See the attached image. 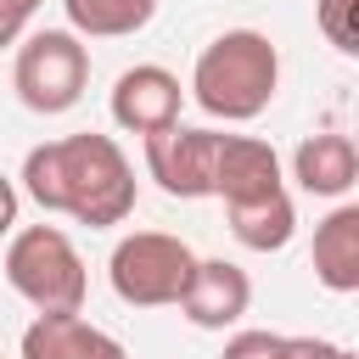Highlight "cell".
I'll return each instance as SVG.
<instances>
[{
  "mask_svg": "<svg viewBox=\"0 0 359 359\" xmlns=\"http://www.w3.org/2000/svg\"><path fill=\"white\" fill-rule=\"evenodd\" d=\"M6 280L39 314L84 309V292H90L84 258L67 241V230H56V224H28V230H17L6 241Z\"/></svg>",
  "mask_w": 359,
  "mask_h": 359,
  "instance_id": "3",
  "label": "cell"
},
{
  "mask_svg": "<svg viewBox=\"0 0 359 359\" xmlns=\"http://www.w3.org/2000/svg\"><path fill=\"white\" fill-rule=\"evenodd\" d=\"M230 213V236L247 247V252H280L292 236H297V208L286 191L275 196H258V202H236L224 208Z\"/></svg>",
  "mask_w": 359,
  "mask_h": 359,
  "instance_id": "13",
  "label": "cell"
},
{
  "mask_svg": "<svg viewBox=\"0 0 359 359\" xmlns=\"http://www.w3.org/2000/svg\"><path fill=\"white\" fill-rule=\"evenodd\" d=\"M0 359H6V353H0Z\"/></svg>",
  "mask_w": 359,
  "mask_h": 359,
  "instance_id": "20",
  "label": "cell"
},
{
  "mask_svg": "<svg viewBox=\"0 0 359 359\" xmlns=\"http://www.w3.org/2000/svg\"><path fill=\"white\" fill-rule=\"evenodd\" d=\"M11 224H17V185L0 174V236H11Z\"/></svg>",
  "mask_w": 359,
  "mask_h": 359,
  "instance_id": "19",
  "label": "cell"
},
{
  "mask_svg": "<svg viewBox=\"0 0 359 359\" xmlns=\"http://www.w3.org/2000/svg\"><path fill=\"white\" fill-rule=\"evenodd\" d=\"M191 269H196V252L180 236H168V230H135L107 258V280H112V292L129 309H168V303H180L185 286H191Z\"/></svg>",
  "mask_w": 359,
  "mask_h": 359,
  "instance_id": "4",
  "label": "cell"
},
{
  "mask_svg": "<svg viewBox=\"0 0 359 359\" xmlns=\"http://www.w3.org/2000/svg\"><path fill=\"white\" fill-rule=\"evenodd\" d=\"M22 359H129V353L112 331L90 325L79 309H56L34 314V325L22 331Z\"/></svg>",
  "mask_w": 359,
  "mask_h": 359,
  "instance_id": "10",
  "label": "cell"
},
{
  "mask_svg": "<svg viewBox=\"0 0 359 359\" xmlns=\"http://www.w3.org/2000/svg\"><path fill=\"white\" fill-rule=\"evenodd\" d=\"M280 359H353V348H342L331 337H286V353Z\"/></svg>",
  "mask_w": 359,
  "mask_h": 359,
  "instance_id": "17",
  "label": "cell"
},
{
  "mask_svg": "<svg viewBox=\"0 0 359 359\" xmlns=\"http://www.w3.org/2000/svg\"><path fill=\"white\" fill-rule=\"evenodd\" d=\"M280 90V50L258 28H224L219 39L202 45L191 67V101L208 118L224 123H252Z\"/></svg>",
  "mask_w": 359,
  "mask_h": 359,
  "instance_id": "2",
  "label": "cell"
},
{
  "mask_svg": "<svg viewBox=\"0 0 359 359\" xmlns=\"http://www.w3.org/2000/svg\"><path fill=\"white\" fill-rule=\"evenodd\" d=\"M314 280L325 292H359V208L342 202L314 224Z\"/></svg>",
  "mask_w": 359,
  "mask_h": 359,
  "instance_id": "12",
  "label": "cell"
},
{
  "mask_svg": "<svg viewBox=\"0 0 359 359\" xmlns=\"http://www.w3.org/2000/svg\"><path fill=\"white\" fill-rule=\"evenodd\" d=\"M292 180L309 191V196H348L359 185V151L348 135L337 129H320L309 135L297 151H292Z\"/></svg>",
  "mask_w": 359,
  "mask_h": 359,
  "instance_id": "11",
  "label": "cell"
},
{
  "mask_svg": "<svg viewBox=\"0 0 359 359\" xmlns=\"http://www.w3.org/2000/svg\"><path fill=\"white\" fill-rule=\"evenodd\" d=\"M280 353H286V337L280 331H236L219 359H280Z\"/></svg>",
  "mask_w": 359,
  "mask_h": 359,
  "instance_id": "16",
  "label": "cell"
},
{
  "mask_svg": "<svg viewBox=\"0 0 359 359\" xmlns=\"http://www.w3.org/2000/svg\"><path fill=\"white\" fill-rule=\"evenodd\" d=\"M62 11L79 39H123L157 17V0H62Z\"/></svg>",
  "mask_w": 359,
  "mask_h": 359,
  "instance_id": "14",
  "label": "cell"
},
{
  "mask_svg": "<svg viewBox=\"0 0 359 359\" xmlns=\"http://www.w3.org/2000/svg\"><path fill=\"white\" fill-rule=\"evenodd\" d=\"M314 22H320L325 45H337L342 56L359 50V0H314Z\"/></svg>",
  "mask_w": 359,
  "mask_h": 359,
  "instance_id": "15",
  "label": "cell"
},
{
  "mask_svg": "<svg viewBox=\"0 0 359 359\" xmlns=\"http://www.w3.org/2000/svg\"><path fill=\"white\" fill-rule=\"evenodd\" d=\"M174 309H180L196 331H224V325H236V320L252 309V280H247V269L230 264V258H196L191 286H185V297H180Z\"/></svg>",
  "mask_w": 359,
  "mask_h": 359,
  "instance_id": "9",
  "label": "cell"
},
{
  "mask_svg": "<svg viewBox=\"0 0 359 359\" xmlns=\"http://www.w3.org/2000/svg\"><path fill=\"white\" fill-rule=\"evenodd\" d=\"M22 191L45 213H67L90 230L123 224L135 213V168L112 135H62L22 157Z\"/></svg>",
  "mask_w": 359,
  "mask_h": 359,
  "instance_id": "1",
  "label": "cell"
},
{
  "mask_svg": "<svg viewBox=\"0 0 359 359\" xmlns=\"http://www.w3.org/2000/svg\"><path fill=\"white\" fill-rule=\"evenodd\" d=\"M11 84H17V101L28 112H67L84 84H90V50L73 28H39L17 45V67H11Z\"/></svg>",
  "mask_w": 359,
  "mask_h": 359,
  "instance_id": "5",
  "label": "cell"
},
{
  "mask_svg": "<svg viewBox=\"0 0 359 359\" xmlns=\"http://www.w3.org/2000/svg\"><path fill=\"white\" fill-rule=\"evenodd\" d=\"M146 140V174L180 196V202H196V196H213V151H219V129H185V123H168L157 135H140Z\"/></svg>",
  "mask_w": 359,
  "mask_h": 359,
  "instance_id": "6",
  "label": "cell"
},
{
  "mask_svg": "<svg viewBox=\"0 0 359 359\" xmlns=\"http://www.w3.org/2000/svg\"><path fill=\"white\" fill-rule=\"evenodd\" d=\"M275 191H286L275 146L258 140V135H219V151H213V196L224 208H236V202H258V196H275Z\"/></svg>",
  "mask_w": 359,
  "mask_h": 359,
  "instance_id": "8",
  "label": "cell"
},
{
  "mask_svg": "<svg viewBox=\"0 0 359 359\" xmlns=\"http://www.w3.org/2000/svg\"><path fill=\"white\" fill-rule=\"evenodd\" d=\"M180 107H185V90L157 62H135L112 84V123L129 135H157V129L180 123Z\"/></svg>",
  "mask_w": 359,
  "mask_h": 359,
  "instance_id": "7",
  "label": "cell"
},
{
  "mask_svg": "<svg viewBox=\"0 0 359 359\" xmlns=\"http://www.w3.org/2000/svg\"><path fill=\"white\" fill-rule=\"evenodd\" d=\"M39 6H45V0H0V45H17Z\"/></svg>",
  "mask_w": 359,
  "mask_h": 359,
  "instance_id": "18",
  "label": "cell"
}]
</instances>
